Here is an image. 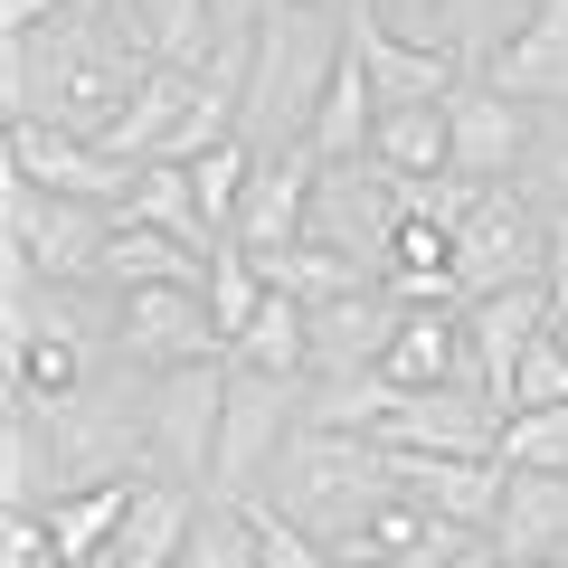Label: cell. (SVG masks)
<instances>
[{"instance_id":"obj_1","label":"cell","mask_w":568,"mask_h":568,"mask_svg":"<svg viewBox=\"0 0 568 568\" xmlns=\"http://www.w3.org/2000/svg\"><path fill=\"white\" fill-rule=\"evenodd\" d=\"M142 67L152 58H142V39L123 29V0H77V10H58L48 29L10 39V67H0L10 123H58V133H77V142H104L123 123V104H133Z\"/></svg>"},{"instance_id":"obj_2","label":"cell","mask_w":568,"mask_h":568,"mask_svg":"<svg viewBox=\"0 0 568 568\" xmlns=\"http://www.w3.org/2000/svg\"><path fill=\"white\" fill-rule=\"evenodd\" d=\"M342 58H351V10H294V0L265 10L256 67H246V104H237V142L256 162H284V152L313 142V114H323Z\"/></svg>"},{"instance_id":"obj_3","label":"cell","mask_w":568,"mask_h":568,"mask_svg":"<svg viewBox=\"0 0 568 568\" xmlns=\"http://www.w3.org/2000/svg\"><path fill=\"white\" fill-rule=\"evenodd\" d=\"M398 455L388 446H369V436H323V426H304L294 446H284V465H275V484L256 493V503H275L284 521H304L323 549H361V530L379 521L388 503H398Z\"/></svg>"},{"instance_id":"obj_4","label":"cell","mask_w":568,"mask_h":568,"mask_svg":"<svg viewBox=\"0 0 568 568\" xmlns=\"http://www.w3.org/2000/svg\"><path fill=\"white\" fill-rule=\"evenodd\" d=\"M313 388V379H304ZM304 388L294 379H256L227 361V417H219V465H209V503H256L275 484L284 446L304 436Z\"/></svg>"},{"instance_id":"obj_5","label":"cell","mask_w":568,"mask_h":568,"mask_svg":"<svg viewBox=\"0 0 568 568\" xmlns=\"http://www.w3.org/2000/svg\"><path fill=\"white\" fill-rule=\"evenodd\" d=\"M0 246H20L39 284H104V246H114V209L58 200L39 181H0Z\"/></svg>"},{"instance_id":"obj_6","label":"cell","mask_w":568,"mask_h":568,"mask_svg":"<svg viewBox=\"0 0 568 568\" xmlns=\"http://www.w3.org/2000/svg\"><path fill=\"white\" fill-rule=\"evenodd\" d=\"M398 227H407V190L388 181L379 162H323V190H313V237H304V246H332V256H351L361 275H388Z\"/></svg>"},{"instance_id":"obj_7","label":"cell","mask_w":568,"mask_h":568,"mask_svg":"<svg viewBox=\"0 0 568 568\" xmlns=\"http://www.w3.org/2000/svg\"><path fill=\"white\" fill-rule=\"evenodd\" d=\"M142 417H152V484L209 493V465H219V417H227V361L162 369Z\"/></svg>"},{"instance_id":"obj_8","label":"cell","mask_w":568,"mask_h":568,"mask_svg":"<svg viewBox=\"0 0 568 568\" xmlns=\"http://www.w3.org/2000/svg\"><path fill=\"white\" fill-rule=\"evenodd\" d=\"M549 265V209L521 200V190H484V209L455 237V294L484 304V294H511V284H540Z\"/></svg>"},{"instance_id":"obj_9","label":"cell","mask_w":568,"mask_h":568,"mask_svg":"<svg viewBox=\"0 0 568 568\" xmlns=\"http://www.w3.org/2000/svg\"><path fill=\"white\" fill-rule=\"evenodd\" d=\"M114 361L133 369H200V361H227V332L209 313V284H142L123 294V332H114Z\"/></svg>"},{"instance_id":"obj_10","label":"cell","mask_w":568,"mask_h":568,"mask_svg":"<svg viewBox=\"0 0 568 568\" xmlns=\"http://www.w3.org/2000/svg\"><path fill=\"white\" fill-rule=\"evenodd\" d=\"M10 171L39 181V190H58V200L114 209V219L133 209V181H142V171L114 162L104 142H77V133H58V123H10Z\"/></svg>"},{"instance_id":"obj_11","label":"cell","mask_w":568,"mask_h":568,"mask_svg":"<svg viewBox=\"0 0 568 568\" xmlns=\"http://www.w3.org/2000/svg\"><path fill=\"white\" fill-rule=\"evenodd\" d=\"M446 123H455V181H474V190H511V181H521L530 133H540L530 104L493 95L484 77H465V85L446 95Z\"/></svg>"},{"instance_id":"obj_12","label":"cell","mask_w":568,"mask_h":568,"mask_svg":"<svg viewBox=\"0 0 568 568\" xmlns=\"http://www.w3.org/2000/svg\"><path fill=\"white\" fill-rule=\"evenodd\" d=\"M379 446L388 455H493L503 446V407L484 388H398Z\"/></svg>"},{"instance_id":"obj_13","label":"cell","mask_w":568,"mask_h":568,"mask_svg":"<svg viewBox=\"0 0 568 568\" xmlns=\"http://www.w3.org/2000/svg\"><path fill=\"white\" fill-rule=\"evenodd\" d=\"M559 323V304H549V284H511V294H484V304H465V342H474V379H484V398L511 417V379H521L530 342Z\"/></svg>"},{"instance_id":"obj_14","label":"cell","mask_w":568,"mask_h":568,"mask_svg":"<svg viewBox=\"0 0 568 568\" xmlns=\"http://www.w3.org/2000/svg\"><path fill=\"white\" fill-rule=\"evenodd\" d=\"M313 190H323V152H313V142L284 152V162H265L256 190H246V209H237V246L256 265H284L313 237Z\"/></svg>"},{"instance_id":"obj_15","label":"cell","mask_w":568,"mask_h":568,"mask_svg":"<svg viewBox=\"0 0 568 568\" xmlns=\"http://www.w3.org/2000/svg\"><path fill=\"white\" fill-rule=\"evenodd\" d=\"M351 58H361V77H369V95H379V114H388V104H446L455 85H465V67H455L446 48L398 39V29L369 20V10H351Z\"/></svg>"},{"instance_id":"obj_16","label":"cell","mask_w":568,"mask_h":568,"mask_svg":"<svg viewBox=\"0 0 568 568\" xmlns=\"http://www.w3.org/2000/svg\"><path fill=\"white\" fill-rule=\"evenodd\" d=\"M398 484L417 493V503L436 511V521H455V530H484V540H493L511 474L493 465V455H398Z\"/></svg>"},{"instance_id":"obj_17","label":"cell","mask_w":568,"mask_h":568,"mask_svg":"<svg viewBox=\"0 0 568 568\" xmlns=\"http://www.w3.org/2000/svg\"><path fill=\"white\" fill-rule=\"evenodd\" d=\"M398 323H407V313L388 304L379 284H369V294H342V304H323V313H313V379H379Z\"/></svg>"},{"instance_id":"obj_18","label":"cell","mask_w":568,"mask_h":568,"mask_svg":"<svg viewBox=\"0 0 568 568\" xmlns=\"http://www.w3.org/2000/svg\"><path fill=\"white\" fill-rule=\"evenodd\" d=\"M484 85L511 95V104H530V114H559V104H568V0H549L540 20L484 67Z\"/></svg>"},{"instance_id":"obj_19","label":"cell","mask_w":568,"mask_h":568,"mask_svg":"<svg viewBox=\"0 0 568 568\" xmlns=\"http://www.w3.org/2000/svg\"><path fill=\"white\" fill-rule=\"evenodd\" d=\"M379 379L388 388H484L474 379V342H465V304L455 313H407L388 361H379Z\"/></svg>"},{"instance_id":"obj_20","label":"cell","mask_w":568,"mask_h":568,"mask_svg":"<svg viewBox=\"0 0 568 568\" xmlns=\"http://www.w3.org/2000/svg\"><path fill=\"white\" fill-rule=\"evenodd\" d=\"M190 104H200V77H190V67H142V85H133V104H123V123L104 133V152L133 162V171H142V162H171Z\"/></svg>"},{"instance_id":"obj_21","label":"cell","mask_w":568,"mask_h":568,"mask_svg":"<svg viewBox=\"0 0 568 568\" xmlns=\"http://www.w3.org/2000/svg\"><path fill=\"white\" fill-rule=\"evenodd\" d=\"M493 549L503 559H568V474H511Z\"/></svg>"},{"instance_id":"obj_22","label":"cell","mask_w":568,"mask_h":568,"mask_svg":"<svg viewBox=\"0 0 568 568\" xmlns=\"http://www.w3.org/2000/svg\"><path fill=\"white\" fill-rule=\"evenodd\" d=\"M200 503L209 493H190V484H142L133 521H123V540H114V568H181L190 530H200Z\"/></svg>"},{"instance_id":"obj_23","label":"cell","mask_w":568,"mask_h":568,"mask_svg":"<svg viewBox=\"0 0 568 568\" xmlns=\"http://www.w3.org/2000/svg\"><path fill=\"white\" fill-rule=\"evenodd\" d=\"M123 29L142 39V58H152V67H190V77L227 48L209 0H123Z\"/></svg>"},{"instance_id":"obj_24","label":"cell","mask_w":568,"mask_h":568,"mask_svg":"<svg viewBox=\"0 0 568 568\" xmlns=\"http://www.w3.org/2000/svg\"><path fill=\"white\" fill-rule=\"evenodd\" d=\"M369 162H379L398 190L455 171V123H446V104H388L379 133H369Z\"/></svg>"},{"instance_id":"obj_25","label":"cell","mask_w":568,"mask_h":568,"mask_svg":"<svg viewBox=\"0 0 568 568\" xmlns=\"http://www.w3.org/2000/svg\"><path fill=\"white\" fill-rule=\"evenodd\" d=\"M133 227H162V237H181L190 256H219V227H209V209H200V181H190V162H142V181H133V209H123Z\"/></svg>"},{"instance_id":"obj_26","label":"cell","mask_w":568,"mask_h":568,"mask_svg":"<svg viewBox=\"0 0 568 568\" xmlns=\"http://www.w3.org/2000/svg\"><path fill=\"white\" fill-rule=\"evenodd\" d=\"M237 369H256V379H313V313L294 304V294H265V313L237 332V351H227Z\"/></svg>"},{"instance_id":"obj_27","label":"cell","mask_w":568,"mask_h":568,"mask_svg":"<svg viewBox=\"0 0 568 568\" xmlns=\"http://www.w3.org/2000/svg\"><path fill=\"white\" fill-rule=\"evenodd\" d=\"M142 284H209V256H190L162 227L114 219V246H104V294H142Z\"/></svg>"},{"instance_id":"obj_28","label":"cell","mask_w":568,"mask_h":568,"mask_svg":"<svg viewBox=\"0 0 568 568\" xmlns=\"http://www.w3.org/2000/svg\"><path fill=\"white\" fill-rule=\"evenodd\" d=\"M0 465H10V474H0V503H10V511H39V521H48V511L67 503L58 446H48V426L29 417V407H10V426H0Z\"/></svg>"},{"instance_id":"obj_29","label":"cell","mask_w":568,"mask_h":568,"mask_svg":"<svg viewBox=\"0 0 568 568\" xmlns=\"http://www.w3.org/2000/svg\"><path fill=\"white\" fill-rule=\"evenodd\" d=\"M540 10H549V0H446V29H436V39H446V58L465 67V77H484Z\"/></svg>"},{"instance_id":"obj_30","label":"cell","mask_w":568,"mask_h":568,"mask_svg":"<svg viewBox=\"0 0 568 568\" xmlns=\"http://www.w3.org/2000/svg\"><path fill=\"white\" fill-rule=\"evenodd\" d=\"M133 493H142V484H95V493H67V503L48 511V530H58V559H67V568L114 559L123 521H133Z\"/></svg>"},{"instance_id":"obj_31","label":"cell","mask_w":568,"mask_h":568,"mask_svg":"<svg viewBox=\"0 0 568 568\" xmlns=\"http://www.w3.org/2000/svg\"><path fill=\"white\" fill-rule=\"evenodd\" d=\"M493 465L503 474H568V407H511Z\"/></svg>"},{"instance_id":"obj_32","label":"cell","mask_w":568,"mask_h":568,"mask_svg":"<svg viewBox=\"0 0 568 568\" xmlns=\"http://www.w3.org/2000/svg\"><path fill=\"white\" fill-rule=\"evenodd\" d=\"M265 294H275V284H265V265L246 256L237 237H227L219 256H209V313H219L227 351H237V332H246V323H256V313H265Z\"/></svg>"},{"instance_id":"obj_33","label":"cell","mask_w":568,"mask_h":568,"mask_svg":"<svg viewBox=\"0 0 568 568\" xmlns=\"http://www.w3.org/2000/svg\"><path fill=\"white\" fill-rule=\"evenodd\" d=\"M256 152H246V142H219V152H209V162H190V181H200V209H209V227H219V237H237V209H246V190H256Z\"/></svg>"},{"instance_id":"obj_34","label":"cell","mask_w":568,"mask_h":568,"mask_svg":"<svg viewBox=\"0 0 568 568\" xmlns=\"http://www.w3.org/2000/svg\"><path fill=\"white\" fill-rule=\"evenodd\" d=\"M181 568H265V559H256V521H246V503H200V530H190Z\"/></svg>"},{"instance_id":"obj_35","label":"cell","mask_w":568,"mask_h":568,"mask_svg":"<svg viewBox=\"0 0 568 568\" xmlns=\"http://www.w3.org/2000/svg\"><path fill=\"white\" fill-rule=\"evenodd\" d=\"M521 200H540L549 219H568V104L559 114H540V133H530V162H521Z\"/></svg>"},{"instance_id":"obj_36","label":"cell","mask_w":568,"mask_h":568,"mask_svg":"<svg viewBox=\"0 0 568 568\" xmlns=\"http://www.w3.org/2000/svg\"><path fill=\"white\" fill-rule=\"evenodd\" d=\"M246 521H256V559L265 568H342V549H323L304 521H284L275 503H246Z\"/></svg>"},{"instance_id":"obj_37","label":"cell","mask_w":568,"mask_h":568,"mask_svg":"<svg viewBox=\"0 0 568 568\" xmlns=\"http://www.w3.org/2000/svg\"><path fill=\"white\" fill-rule=\"evenodd\" d=\"M511 407H568V351L549 342H530V361H521V379H511Z\"/></svg>"},{"instance_id":"obj_38","label":"cell","mask_w":568,"mask_h":568,"mask_svg":"<svg viewBox=\"0 0 568 568\" xmlns=\"http://www.w3.org/2000/svg\"><path fill=\"white\" fill-rule=\"evenodd\" d=\"M369 20H388L398 39H426V48H446L436 29H446V0H361Z\"/></svg>"},{"instance_id":"obj_39","label":"cell","mask_w":568,"mask_h":568,"mask_svg":"<svg viewBox=\"0 0 568 568\" xmlns=\"http://www.w3.org/2000/svg\"><path fill=\"white\" fill-rule=\"evenodd\" d=\"M58 10H77V0H0V29H10V39H29V29H48Z\"/></svg>"},{"instance_id":"obj_40","label":"cell","mask_w":568,"mask_h":568,"mask_svg":"<svg viewBox=\"0 0 568 568\" xmlns=\"http://www.w3.org/2000/svg\"><path fill=\"white\" fill-rule=\"evenodd\" d=\"M209 10H219V39H256L275 0H209Z\"/></svg>"},{"instance_id":"obj_41","label":"cell","mask_w":568,"mask_h":568,"mask_svg":"<svg viewBox=\"0 0 568 568\" xmlns=\"http://www.w3.org/2000/svg\"><path fill=\"white\" fill-rule=\"evenodd\" d=\"M540 284H549V304L568 313V219H549V265H540Z\"/></svg>"},{"instance_id":"obj_42","label":"cell","mask_w":568,"mask_h":568,"mask_svg":"<svg viewBox=\"0 0 568 568\" xmlns=\"http://www.w3.org/2000/svg\"><path fill=\"white\" fill-rule=\"evenodd\" d=\"M446 568H511V559H503V549H493V540H474L465 559H446Z\"/></svg>"},{"instance_id":"obj_43","label":"cell","mask_w":568,"mask_h":568,"mask_svg":"<svg viewBox=\"0 0 568 568\" xmlns=\"http://www.w3.org/2000/svg\"><path fill=\"white\" fill-rule=\"evenodd\" d=\"M294 10H361V0H294Z\"/></svg>"},{"instance_id":"obj_44","label":"cell","mask_w":568,"mask_h":568,"mask_svg":"<svg viewBox=\"0 0 568 568\" xmlns=\"http://www.w3.org/2000/svg\"><path fill=\"white\" fill-rule=\"evenodd\" d=\"M549 342H559V351H568V313H559V323H549Z\"/></svg>"},{"instance_id":"obj_45","label":"cell","mask_w":568,"mask_h":568,"mask_svg":"<svg viewBox=\"0 0 568 568\" xmlns=\"http://www.w3.org/2000/svg\"><path fill=\"white\" fill-rule=\"evenodd\" d=\"M342 568H398V559H342Z\"/></svg>"},{"instance_id":"obj_46","label":"cell","mask_w":568,"mask_h":568,"mask_svg":"<svg viewBox=\"0 0 568 568\" xmlns=\"http://www.w3.org/2000/svg\"><path fill=\"white\" fill-rule=\"evenodd\" d=\"M511 568H559V559H511Z\"/></svg>"},{"instance_id":"obj_47","label":"cell","mask_w":568,"mask_h":568,"mask_svg":"<svg viewBox=\"0 0 568 568\" xmlns=\"http://www.w3.org/2000/svg\"><path fill=\"white\" fill-rule=\"evenodd\" d=\"M559 568H568V559H559Z\"/></svg>"}]
</instances>
